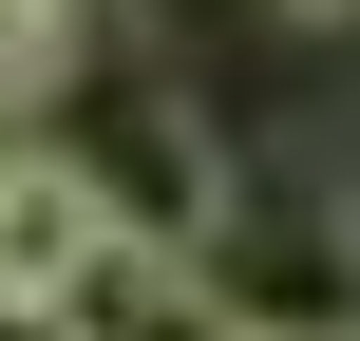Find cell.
Masks as SVG:
<instances>
[{
  "label": "cell",
  "mask_w": 360,
  "mask_h": 341,
  "mask_svg": "<svg viewBox=\"0 0 360 341\" xmlns=\"http://www.w3.org/2000/svg\"><path fill=\"white\" fill-rule=\"evenodd\" d=\"M38 133L76 152V190L114 209V247H171V266L209 247V209H228V114H209V76H171L152 38H95Z\"/></svg>",
  "instance_id": "obj_1"
},
{
  "label": "cell",
  "mask_w": 360,
  "mask_h": 341,
  "mask_svg": "<svg viewBox=\"0 0 360 341\" xmlns=\"http://www.w3.org/2000/svg\"><path fill=\"white\" fill-rule=\"evenodd\" d=\"M209 304L247 341H360V171H323V152H228V209H209Z\"/></svg>",
  "instance_id": "obj_2"
},
{
  "label": "cell",
  "mask_w": 360,
  "mask_h": 341,
  "mask_svg": "<svg viewBox=\"0 0 360 341\" xmlns=\"http://www.w3.org/2000/svg\"><path fill=\"white\" fill-rule=\"evenodd\" d=\"M95 247H114V209L76 190V152L57 133H0V304H57Z\"/></svg>",
  "instance_id": "obj_3"
},
{
  "label": "cell",
  "mask_w": 360,
  "mask_h": 341,
  "mask_svg": "<svg viewBox=\"0 0 360 341\" xmlns=\"http://www.w3.org/2000/svg\"><path fill=\"white\" fill-rule=\"evenodd\" d=\"M57 341H247L209 304V266H171V247H95L76 285H57Z\"/></svg>",
  "instance_id": "obj_4"
},
{
  "label": "cell",
  "mask_w": 360,
  "mask_h": 341,
  "mask_svg": "<svg viewBox=\"0 0 360 341\" xmlns=\"http://www.w3.org/2000/svg\"><path fill=\"white\" fill-rule=\"evenodd\" d=\"M76 57H95V0H0V133H38Z\"/></svg>",
  "instance_id": "obj_5"
},
{
  "label": "cell",
  "mask_w": 360,
  "mask_h": 341,
  "mask_svg": "<svg viewBox=\"0 0 360 341\" xmlns=\"http://www.w3.org/2000/svg\"><path fill=\"white\" fill-rule=\"evenodd\" d=\"M266 19H304V38H323V19H360V0H266Z\"/></svg>",
  "instance_id": "obj_6"
},
{
  "label": "cell",
  "mask_w": 360,
  "mask_h": 341,
  "mask_svg": "<svg viewBox=\"0 0 360 341\" xmlns=\"http://www.w3.org/2000/svg\"><path fill=\"white\" fill-rule=\"evenodd\" d=\"M0 341H57V304H0Z\"/></svg>",
  "instance_id": "obj_7"
}]
</instances>
